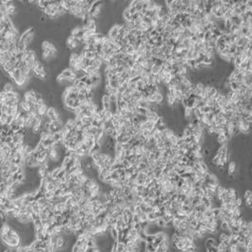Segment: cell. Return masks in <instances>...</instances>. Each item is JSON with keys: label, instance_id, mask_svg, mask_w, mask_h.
<instances>
[{"label": "cell", "instance_id": "obj_1", "mask_svg": "<svg viewBox=\"0 0 252 252\" xmlns=\"http://www.w3.org/2000/svg\"><path fill=\"white\" fill-rule=\"evenodd\" d=\"M236 170V163L235 161H230L228 167V174L229 175H234V172Z\"/></svg>", "mask_w": 252, "mask_h": 252}, {"label": "cell", "instance_id": "obj_2", "mask_svg": "<svg viewBox=\"0 0 252 252\" xmlns=\"http://www.w3.org/2000/svg\"><path fill=\"white\" fill-rule=\"evenodd\" d=\"M216 141L218 144H220V146H222V145H226V143L228 142V139H227V137L224 134H219L216 137Z\"/></svg>", "mask_w": 252, "mask_h": 252}, {"label": "cell", "instance_id": "obj_3", "mask_svg": "<svg viewBox=\"0 0 252 252\" xmlns=\"http://www.w3.org/2000/svg\"><path fill=\"white\" fill-rule=\"evenodd\" d=\"M236 249L238 250L239 252H247L248 248L246 246H244V244H238L236 246Z\"/></svg>", "mask_w": 252, "mask_h": 252}, {"label": "cell", "instance_id": "obj_4", "mask_svg": "<svg viewBox=\"0 0 252 252\" xmlns=\"http://www.w3.org/2000/svg\"><path fill=\"white\" fill-rule=\"evenodd\" d=\"M244 199H247V198H249V197H252V191L249 190V189H247V190L244 191Z\"/></svg>", "mask_w": 252, "mask_h": 252}]
</instances>
